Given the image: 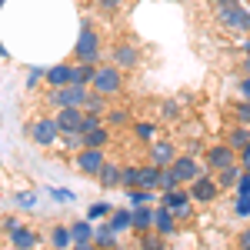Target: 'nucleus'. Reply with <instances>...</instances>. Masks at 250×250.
Listing matches in <instances>:
<instances>
[{
  "label": "nucleus",
  "instance_id": "nucleus-7",
  "mask_svg": "<svg viewBox=\"0 0 250 250\" xmlns=\"http://www.w3.org/2000/svg\"><path fill=\"white\" fill-rule=\"evenodd\" d=\"M110 63L120 67L124 74H127V70H137V67H140V47H137L134 40L114 43V47H110Z\"/></svg>",
  "mask_w": 250,
  "mask_h": 250
},
{
  "label": "nucleus",
  "instance_id": "nucleus-44",
  "mask_svg": "<svg viewBox=\"0 0 250 250\" xmlns=\"http://www.w3.org/2000/svg\"><path fill=\"white\" fill-rule=\"evenodd\" d=\"M100 124H104V117H100V114H83V120H80V134L94 130V127H100Z\"/></svg>",
  "mask_w": 250,
  "mask_h": 250
},
{
  "label": "nucleus",
  "instance_id": "nucleus-45",
  "mask_svg": "<svg viewBox=\"0 0 250 250\" xmlns=\"http://www.w3.org/2000/svg\"><path fill=\"white\" fill-rule=\"evenodd\" d=\"M237 97L240 100H250V74H240V80H237Z\"/></svg>",
  "mask_w": 250,
  "mask_h": 250
},
{
  "label": "nucleus",
  "instance_id": "nucleus-29",
  "mask_svg": "<svg viewBox=\"0 0 250 250\" xmlns=\"http://www.w3.org/2000/svg\"><path fill=\"white\" fill-rule=\"evenodd\" d=\"M160 170H164V167H157V164H150V160L140 164V184H137V187H150V190H157V187H160Z\"/></svg>",
  "mask_w": 250,
  "mask_h": 250
},
{
  "label": "nucleus",
  "instance_id": "nucleus-32",
  "mask_svg": "<svg viewBox=\"0 0 250 250\" xmlns=\"http://www.w3.org/2000/svg\"><path fill=\"white\" fill-rule=\"evenodd\" d=\"M57 147H60V154H77L80 147H83V137L77 134V130H67V134H60L57 137Z\"/></svg>",
  "mask_w": 250,
  "mask_h": 250
},
{
  "label": "nucleus",
  "instance_id": "nucleus-10",
  "mask_svg": "<svg viewBox=\"0 0 250 250\" xmlns=\"http://www.w3.org/2000/svg\"><path fill=\"white\" fill-rule=\"evenodd\" d=\"M177 154H180V150H177L173 140H160V137H157L154 144H147V160L157 164V167H170Z\"/></svg>",
  "mask_w": 250,
  "mask_h": 250
},
{
  "label": "nucleus",
  "instance_id": "nucleus-22",
  "mask_svg": "<svg viewBox=\"0 0 250 250\" xmlns=\"http://www.w3.org/2000/svg\"><path fill=\"white\" fill-rule=\"evenodd\" d=\"M224 144L233 147V150L247 147V144H250V127H247V124H230V127H227V134H224Z\"/></svg>",
  "mask_w": 250,
  "mask_h": 250
},
{
  "label": "nucleus",
  "instance_id": "nucleus-59",
  "mask_svg": "<svg viewBox=\"0 0 250 250\" xmlns=\"http://www.w3.org/2000/svg\"><path fill=\"white\" fill-rule=\"evenodd\" d=\"M237 250H244V247H237Z\"/></svg>",
  "mask_w": 250,
  "mask_h": 250
},
{
  "label": "nucleus",
  "instance_id": "nucleus-47",
  "mask_svg": "<svg viewBox=\"0 0 250 250\" xmlns=\"http://www.w3.org/2000/svg\"><path fill=\"white\" fill-rule=\"evenodd\" d=\"M20 224H23V220H20V217H14V213H10V217H3V220H0V227H3V233H7V237H10V233L17 230Z\"/></svg>",
  "mask_w": 250,
  "mask_h": 250
},
{
  "label": "nucleus",
  "instance_id": "nucleus-21",
  "mask_svg": "<svg viewBox=\"0 0 250 250\" xmlns=\"http://www.w3.org/2000/svg\"><path fill=\"white\" fill-rule=\"evenodd\" d=\"M47 244H50V250H70V247H74L70 227H67V224H54L50 233H47Z\"/></svg>",
  "mask_w": 250,
  "mask_h": 250
},
{
  "label": "nucleus",
  "instance_id": "nucleus-53",
  "mask_svg": "<svg viewBox=\"0 0 250 250\" xmlns=\"http://www.w3.org/2000/svg\"><path fill=\"white\" fill-rule=\"evenodd\" d=\"M70 250H97V244L94 240H80V244H74Z\"/></svg>",
  "mask_w": 250,
  "mask_h": 250
},
{
  "label": "nucleus",
  "instance_id": "nucleus-3",
  "mask_svg": "<svg viewBox=\"0 0 250 250\" xmlns=\"http://www.w3.org/2000/svg\"><path fill=\"white\" fill-rule=\"evenodd\" d=\"M124 87H127V77H124L120 67H114V63H97V74H94V80H90V90H97V94H104V97L114 100L117 94H124Z\"/></svg>",
  "mask_w": 250,
  "mask_h": 250
},
{
  "label": "nucleus",
  "instance_id": "nucleus-50",
  "mask_svg": "<svg viewBox=\"0 0 250 250\" xmlns=\"http://www.w3.org/2000/svg\"><path fill=\"white\" fill-rule=\"evenodd\" d=\"M50 197H54V200H63V204H70V200H74V193H70V190H60V187H57V190L50 187Z\"/></svg>",
  "mask_w": 250,
  "mask_h": 250
},
{
  "label": "nucleus",
  "instance_id": "nucleus-30",
  "mask_svg": "<svg viewBox=\"0 0 250 250\" xmlns=\"http://www.w3.org/2000/svg\"><path fill=\"white\" fill-rule=\"evenodd\" d=\"M197 244H200V237L193 230H184V227L170 237V250H197Z\"/></svg>",
  "mask_w": 250,
  "mask_h": 250
},
{
  "label": "nucleus",
  "instance_id": "nucleus-46",
  "mask_svg": "<svg viewBox=\"0 0 250 250\" xmlns=\"http://www.w3.org/2000/svg\"><path fill=\"white\" fill-rule=\"evenodd\" d=\"M40 83H43V67H34V70L27 74V90H34Z\"/></svg>",
  "mask_w": 250,
  "mask_h": 250
},
{
  "label": "nucleus",
  "instance_id": "nucleus-12",
  "mask_svg": "<svg viewBox=\"0 0 250 250\" xmlns=\"http://www.w3.org/2000/svg\"><path fill=\"white\" fill-rule=\"evenodd\" d=\"M170 170L177 173V177H180V184L187 187L193 177L204 170V164H200V160H193V157H187V154H177V157H173V164H170Z\"/></svg>",
  "mask_w": 250,
  "mask_h": 250
},
{
  "label": "nucleus",
  "instance_id": "nucleus-35",
  "mask_svg": "<svg viewBox=\"0 0 250 250\" xmlns=\"http://www.w3.org/2000/svg\"><path fill=\"white\" fill-rule=\"evenodd\" d=\"M137 184H140V164H124V167H120V187L130 190Z\"/></svg>",
  "mask_w": 250,
  "mask_h": 250
},
{
  "label": "nucleus",
  "instance_id": "nucleus-17",
  "mask_svg": "<svg viewBox=\"0 0 250 250\" xmlns=\"http://www.w3.org/2000/svg\"><path fill=\"white\" fill-rule=\"evenodd\" d=\"M83 137V147H94V150H107L110 147V140H114V130L107 127V124H100V127H94V130H87Z\"/></svg>",
  "mask_w": 250,
  "mask_h": 250
},
{
  "label": "nucleus",
  "instance_id": "nucleus-51",
  "mask_svg": "<svg viewBox=\"0 0 250 250\" xmlns=\"http://www.w3.org/2000/svg\"><path fill=\"white\" fill-rule=\"evenodd\" d=\"M240 57H250V34H240V43H237Z\"/></svg>",
  "mask_w": 250,
  "mask_h": 250
},
{
  "label": "nucleus",
  "instance_id": "nucleus-9",
  "mask_svg": "<svg viewBox=\"0 0 250 250\" xmlns=\"http://www.w3.org/2000/svg\"><path fill=\"white\" fill-rule=\"evenodd\" d=\"M107 160V150H94V147H80L74 154V170L83 173V177H97V170L104 167Z\"/></svg>",
  "mask_w": 250,
  "mask_h": 250
},
{
  "label": "nucleus",
  "instance_id": "nucleus-2",
  "mask_svg": "<svg viewBox=\"0 0 250 250\" xmlns=\"http://www.w3.org/2000/svg\"><path fill=\"white\" fill-rule=\"evenodd\" d=\"M213 7V20L224 27V30H230V34H250V7L247 3H240V0H233V3H210Z\"/></svg>",
  "mask_w": 250,
  "mask_h": 250
},
{
  "label": "nucleus",
  "instance_id": "nucleus-33",
  "mask_svg": "<svg viewBox=\"0 0 250 250\" xmlns=\"http://www.w3.org/2000/svg\"><path fill=\"white\" fill-rule=\"evenodd\" d=\"M184 200H190V190L187 187H173V190H160V197H157V204H164V207H177V204H184Z\"/></svg>",
  "mask_w": 250,
  "mask_h": 250
},
{
  "label": "nucleus",
  "instance_id": "nucleus-49",
  "mask_svg": "<svg viewBox=\"0 0 250 250\" xmlns=\"http://www.w3.org/2000/svg\"><path fill=\"white\" fill-rule=\"evenodd\" d=\"M34 204H37V197H34V193H17V207H20V210H30Z\"/></svg>",
  "mask_w": 250,
  "mask_h": 250
},
{
  "label": "nucleus",
  "instance_id": "nucleus-20",
  "mask_svg": "<svg viewBox=\"0 0 250 250\" xmlns=\"http://www.w3.org/2000/svg\"><path fill=\"white\" fill-rule=\"evenodd\" d=\"M160 190H150V187H130L127 190V207H154Z\"/></svg>",
  "mask_w": 250,
  "mask_h": 250
},
{
  "label": "nucleus",
  "instance_id": "nucleus-57",
  "mask_svg": "<svg viewBox=\"0 0 250 250\" xmlns=\"http://www.w3.org/2000/svg\"><path fill=\"white\" fill-rule=\"evenodd\" d=\"M7 250H17V247H7Z\"/></svg>",
  "mask_w": 250,
  "mask_h": 250
},
{
  "label": "nucleus",
  "instance_id": "nucleus-39",
  "mask_svg": "<svg viewBox=\"0 0 250 250\" xmlns=\"http://www.w3.org/2000/svg\"><path fill=\"white\" fill-rule=\"evenodd\" d=\"M233 217H240V220L250 217V193H237L233 197Z\"/></svg>",
  "mask_w": 250,
  "mask_h": 250
},
{
  "label": "nucleus",
  "instance_id": "nucleus-11",
  "mask_svg": "<svg viewBox=\"0 0 250 250\" xmlns=\"http://www.w3.org/2000/svg\"><path fill=\"white\" fill-rule=\"evenodd\" d=\"M154 230L160 233V237H167V240H170L173 233L180 230V224H177V217H173L170 207H164V204H154Z\"/></svg>",
  "mask_w": 250,
  "mask_h": 250
},
{
  "label": "nucleus",
  "instance_id": "nucleus-41",
  "mask_svg": "<svg viewBox=\"0 0 250 250\" xmlns=\"http://www.w3.org/2000/svg\"><path fill=\"white\" fill-rule=\"evenodd\" d=\"M160 117H164V120H180V104H177V100H164V104H160Z\"/></svg>",
  "mask_w": 250,
  "mask_h": 250
},
{
  "label": "nucleus",
  "instance_id": "nucleus-37",
  "mask_svg": "<svg viewBox=\"0 0 250 250\" xmlns=\"http://www.w3.org/2000/svg\"><path fill=\"white\" fill-rule=\"evenodd\" d=\"M110 210H114V204H107V200H97V204H90V210H87V220H107L110 217Z\"/></svg>",
  "mask_w": 250,
  "mask_h": 250
},
{
  "label": "nucleus",
  "instance_id": "nucleus-54",
  "mask_svg": "<svg viewBox=\"0 0 250 250\" xmlns=\"http://www.w3.org/2000/svg\"><path fill=\"white\" fill-rule=\"evenodd\" d=\"M240 70H244V74H250V57H240Z\"/></svg>",
  "mask_w": 250,
  "mask_h": 250
},
{
  "label": "nucleus",
  "instance_id": "nucleus-18",
  "mask_svg": "<svg viewBox=\"0 0 250 250\" xmlns=\"http://www.w3.org/2000/svg\"><path fill=\"white\" fill-rule=\"evenodd\" d=\"M130 134H134V140H140V144H154L157 137H160V124H157V120H134V124H130Z\"/></svg>",
  "mask_w": 250,
  "mask_h": 250
},
{
  "label": "nucleus",
  "instance_id": "nucleus-34",
  "mask_svg": "<svg viewBox=\"0 0 250 250\" xmlns=\"http://www.w3.org/2000/svg\"><path fill=\"white\" fill-rule=\"evenodd\" d=\"M67 227H70L74 244H80V240H94V220H74V224H67Z\"/></svg>",
  "mask_w": 250,
  "mask_h": 250
},
{
  "label": "nucleus",
  "instance_id": "nucleus-42",
  "mask_svg": "<svg viewBox=\"0 0 250 250\" xmlns=\"http://www.w3.org/2000/svg\"><path fill=\"white\" fill-rule=\"evenodd\" d=\"M204 150H207V147H204L197 137H190V140L184 144V150H180V154H187V157H193V160H200V157H204Z\"/></svg>",
  "mask_w": 250,
  "mask_h": 250
},
{
  "label": "nucleus",
  "instance_id": "nucleus-23",
  "mask_svg": "<svg viewBox=\"0 0 250 250\" xmlns=\"http://www.w3.org/2000/svg\"><path fill=\"white\" fill-rule=\"evenodd\" d=\"M94 244H97V250H114L117 247V233L110 230L107 220H97L94 224Z\"/></svg>",
  "mask_w": 250,
  "mask_h": 250
},
{
  "label": "nucleus",
  "instance_id": "nucleus-19",
  "mask_svg": "<svg viewBox=\"0 0 250 250\" xmlns=\"http://www.w3.org/2000/svg\"><path fill=\"white\" fill-rule=\"evenodd\" d=\"M97 184H100L104 190H117V187H120V164L104 160V167L97 170Z\"/></svg>",
  "mask_w": 250,
  "mask_h": 250
},
{
  "label": "nucleus",
  "instance_id": "nucleus-56",
  "mask_svg": "<svg viewBox=\"0 0 250 250\" xmlns=\"http://www.w3.org/2000/svg\"><path fill=\"white\" fill-rule=\"evenodd\" d=\"M37 250H50V247H37Z\"/></svg>",
  "mask_w": 250,
  "mask_h": 250
},
{
  "label": "nucleus",
  "instance_id": "nucleus-28",
  "mask_svg": "<svg viewBox=\"0 0 250 250\" xmlns=\"http://www.w3.org/2000/svg\"><path fill=\"white\" fill-rule=\"evenodd\" d=\"M94 74H97V63H80V60H70V80H74V83H87V87H90Z\"/></svg>",
  "mask_w": 250,
  "mask_h": 250
},
{
  "label": "nucleus",
  "instance_id": "nucleus-48",
  "mask_svg": "<svg viewBox=\"0 0 250 250\" xmlns=\"http://www.w3.org/2000/svg\"><path fill=\"white\" fill-rule=\"evenodd\" d=\"M233 193H250V167H244V173H240V180H237Z\"/></svg>",
  "mask_w": 250,
  "mask_h": 250
},
{
  "label": "nucleus",
  "instance_id": "nucleus-25",
  "mask_svg": "<svg viewBox=\"0 0 250 250\" xmlns=\"http://www.w3.org/2000/svg\"><path fill=\"white\" fill-rule=\"evenodd\" d=\"M137 250H170V240H167V237H160L157 230L137 233Z\"/></svg>",
  "mask_w": 250,
  "mask_h": 250
},
{
  "label": "nucleus",
  "instance_id": "nucleus-43",
  "mask_svg": "<svg viewBox=\"0 0 250 250\" xmlns=\"http://www.w3.org/2000/svg\"><path fill=\"white\" fill-rule=\"evenodd\" d=\"M120 7H124V0H97V10H100V14H107V17H114Z\"/></svg>",
  "mask_w": 250,
  "mask_h": 250
},
{
  "label": "nucleus",
  "instance_id": "nucleus-14",
  "mask_svg": "<svg viewBox=\"0 0 250 250\" xmlns=\"http://www.w3.org/2000/svg\"><path fill=\"white\" fill-rule=\"evenodd\" d=\"M43 83H47L50 90L74 83V80H70V60H63V63H54V67H43Z\"/></svg>",
  "mask_w": 250,
  "mask_h": 250
},
{
  "label": "nucleus",
  "instance_id": "nucleus-15",
  "mask_svg": "<svg viewBox=\"0 0 250 250\" xmlns=\"http://www.w3.org/2000/svg\"><path fill=\"white\" fill-rule=\"evenodd\" d=\"M10 247H17V250H37L40 247V233L34 230V227H27V224H20L17 230L10 233Z\"/></svg>",
  "mask_w": 250,
  "mask_h": 250
},
{
  "label": "nucleus",
  "instance_id": "nucleus-58",
  "mask_svg": "<svg viewBox=\"0 0 250 250\" xmlns=\"http://www.w3.org/2000/svg\"><path fill=\"white\" fill-rule=\"evenodd\" d=\"M247 7H250V0H247Z\"/></svg>",
  "mask_w": 250,
  "mask_h": 250
},
{
  "label": "nucleus",
  "instance_id": "nucleus-26",
  "mask_svg": "<svg viewBox=\"0 0 250 250\" xmlns=\"http://www.w3.org/2000/svg\"><path fill=\"white\" fill-rule=\"evenodd\" d=\"M104 124H107L110 130H114V127H130V124H134V114H130L127 107H107Z\"/></svg>",
  "mask_w": 250,
  "mask_h": 250
},
{
  "label": "nucleus",
  "instance_id": "nucleus-5",
  "mask_svg": "<svg viewBox=\"0 0 250 250\" xmlns=\"http://www.w3.org/2000/svg\"><path fill=\"white\" fill-rule=\"evenodd\" d=\"M27 137L37 144V147H57V137H60V127H57V120H54V114H40L34 117L27 127Z\"/></svg>",
  "mask_w": 250,
  "mask_h": 250
},
{
  "label": "nucleus",
  "instance_id": "nucleus-6",
  "mask_svg": "<svg viewBox=\"0 0 250 250\" xmlns=\"http://www.w3.org/2000/svg\"><path fill=\"white\" fill-rule=\"evenodd\" d=\"M187 190H190V200H193V204H200V207H213L217 197H220V187H217V180H213V173L207 170V167L187 184Z\"/></svg>",
  "mask_w": 250,
  "mask_h": 250
},
{
  "label": "nucleus",
  "instance_id": "nucleus-55",
  "mask_svg": "<svg viewBox=\"0 0 250 250\" xmlns=\"http://www.w3.org/2000/svg\"><path fill=\"white\" fill-rule=\"evenodd\" d=\"M0 57H10V54H7V47H3V43H0Z\"/></svg>",
  "mask_w": 250,
  "mask_h": 250
},
{
  "label": "nucleus",
  "instance_id": "nucleus-16",
  "mask_svg": "<svg viewBox=\"0 0 250 250\" xmlns=\"http://www.w3.org/2000/svg\"><path fill=\"white\" fill-rule=\"evenodd\" d=\"M154 230V207H130V233Z\"/></svg>",
  "mask_w": 250,
  "mask_h": 250
},
{
  "label": "nucleus",
  "instance_id": "nucleus-24",
  "mask_svg": "<svg viewBox=\"0 0 250 250\" xmlns=\"http://www.w3.org/2000/svg\"><path fill=\"white\" fill-rule=\"evenodd\" d=\"M107 224H110V230H114L117 237L130 233V207H114L110 217H107Z\"/></svg>",
  "mask_w": 250,
  "mask_h": 250
},
{
  "label": "nucleus",
  "instance_id": "nucleus-8",
  "mask_svg": "<svg viewBox=\"0 0 250 250\" xmlns=\"http://www.w3.org/2000/svg\"><path fill=\"white\" fill-rule=\"evenodd\" d=\"M233 164H237V150L227 147L224 140H220V144H210V147L204 150V167H207L210 173L224 170V167H233Z\"/></svg>",
  "mask_w": 250,
  "mask_h": 250
},
{
  "label": "nucleus",
  "instance_id": "nucleus-52",
  "mask_svg": "<svg viewBox=\"0 0 250 250\" xmlns=\"http://www.w3.org/2000/svg\"><path fill=\"white\" fill-rule=\"evenodd\" d=\"M237 247L250 250V227H247V230H240V240H237Z\"/></svg>",
  "mask_w": 250,
  "mask_h": 250
},
{
  "label": "nucleus",
  "instance_id": "nucleus-40",
  "mask_svg": "<svg viewBox=\"0 0 250 250\" xmlns=\"http://www.w3.org/2000/svg\"><path fill=\"white\" fill-rule=\"evenodd\" d=\"M173 187H184V184H180V177H177L170 167H164V170H160V187H157V190H173Z\"/></svg>",
  "mask_w": 250,
  "mask_h": 250
},
{
  "label": "nucleus",
  "instance_id": "nucleus-1",
  "mask_svg": "<svg viewBox=\"0 0 250 250\" xmlns=\"http://www.w3.org/2000/svg\"><path fill=\"white\" fill-rule=\"evenodd\" d=\"M74 60H80V63H104V37L94 30L90 17L80 20V34H77V43H74Z\"/></svg>",
  "mask_w": 250,
  "mask_h": 250
},
{
  "label": "nucleus",
  "instance_id": "nucleus-27",
  "mask_svg": "<svg viewBox=\"0 0 250 250\" xmlns=\"http://www.w3.org/2000/svg\"><path fill=\"white\" fill-rule=\"evenodd\" d=\"M240 173H244V167H240V164H233V167L217 170V173H213V180H217V187H220V190H233V187H237V180H240Z\"/></svg>",
  "mask_w": 250,
  "mask_h": 250
},
{
  "label": "nucleus",
  "instance_id": "nucleus-38",
  "mask_svg": "<svg viewBox=\"0 0 250 250\" xmlns=\"http://www.w3.org/2000/svg\"><path fill=\"white\" fill-rule=\"evenodd\" d=\"M193 207H197L193 200H184V204H177V207H173V217H177V224H180V227L193 220Z\"/></svg>",
  "mask_w": 250,
  "mask_h": 250
},
{
  "label": "nucleus",
  "instance_id": "nucleus-4",
  "mask_svg": "<svg viewBox=\"0 0 250 250\" xmlns=\"http://www.w3.org/2000/svg\"><path fill=\"white\" fill-rule=\"evenodd\" d=\"M87 94H90L87 83H67V87H57V90L47 87V107H50V110H60V107H83Z\"/></svg>",
  "mask_w": 250,
  "mask_h": 250
},
{
  "label": "nucleus",
  "instance_id": "nucleus-31",
  "mask_svg": "<svg viewBox=\"0 0 250 250\" xmlns=\"http://www.w3.org/2000/svg\"><path fill=\"white\" fill-rule=\"evenodd\" d=\"M107 107H110V97H104V94H97V90H90L87 94V100H83V114H107Z\"/></svg>",
  "mask_w": 250,
  "mask_h": 250
},
{
  "label": "nucleus",
  "instance_id": "nucleus-13",
  "mask_svg": "<svg viewBox=\"0 0 250 250\" xmlns=\"http://www.w3.org/2000/svg\"><path fill=\"white\" fill-rule=\"evenodd\" d=\"M54 120H57L60 134H67V130H77V134H80L83 107H60V110H54Z\"/></svg>",
  "mask_w": 250,
  "mask_h": 250
},
{
  "label": "nucleus",
  "instance_id": "nucleus-36",
  "mask_svg": "<svg viewBox=\"0 0 250 250\" xmlns=\"http://www.w3.org/2000/svg\"><path fill=\"white\" fill-rule=\"evenodd\" d=\"M230 120H233V124H247V127H250V100H240V97L233 100V104H230Z\"/></svg>",
  "mask_w": 250,
  "mask_h": 250
}]
</instances>
